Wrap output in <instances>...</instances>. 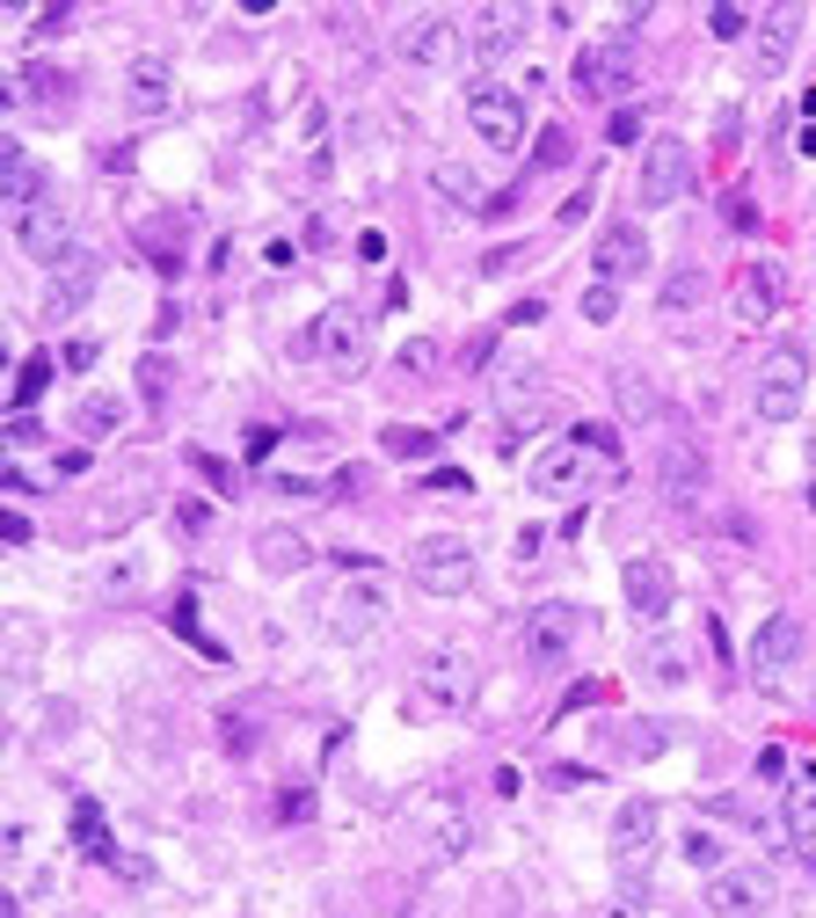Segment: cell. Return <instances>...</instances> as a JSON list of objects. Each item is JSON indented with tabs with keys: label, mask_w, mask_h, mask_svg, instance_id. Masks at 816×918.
Instances as JSON below:
<instances>
[{
	"label": "cell",
	"mask_w": 816,
	"mask_h": 918,
	"mask_svg": "<svg viewBox=\"0 0 816 918\" xmlns=\"http://www.w3.org/2000/svg\"><path fill=\"white\" fill-rule=\"evenodd\" d=\"M474 685H481L474 656L445 642V649H431L416 663V678H408V693H401V715L408 722H445V715H459V707L474 700Z\"/></svg>",
	"instance_id": "6da1fadb"
},
{
	"label": "cell",
	"mask_w": 816,
	"mask_h": 918,
	"mask_svg": "<svg viewBox=\"0 0 816 918\" xmlns=\"http://www.w3.org/2000/svg\"><path fill=\"white\" fill-rule=\"evenodd\" d=\"M386 612H394V591H386V576L358 569V576H343V591L329 598V612H321V634H329L336 649H358V642H372V634L386 628Z\"/></svg>",
	"instance_id": "7a4b0ae2"
},
{
	"label": "cell",
	"mask_w": 816,
	"mask_h": 918,
	"mask_svg": "<svg viewBox=\"0 0 816 918\" xmlns=\"http://www.w3.org/2000/svg\"><path fill=\"white\" fill-rule=\"evenodd\" d=\"M467 124H474L481 146L518 153V146H526V96L504 88V80H474V88H467Z\"/></svg>",
	"instance_id": "3957f363"
},
{
	"label": "cell",
	"mask_w": 816,
	"mask_h": 918,
	"mask_svg": "<svg viewBox=\"0 0 816 918\" xmlns=\"http://www.w3.org/2000/svg\"><path fill=\"white\" fill-rule=\"evenodd\" d=\"M408 576L423 583L431 598H459V591L474 583V547H467L459 532H431V539L408 547Z\"/></svg>",
	"instance_id": "277c9868"
},
{
	"label": "cell",
	"mask_w": 816,
	"mask_h": 918,
	"mask_svg": "<svg viewBox=\"0 0 816 918\" xmlns=\"http://www.w3.org/2000/svg\"><path fill=\"white\" fill-rule=\"evenodd\" d=\"M577 642H583V612H577V605H561V598L532 605L526 628H518V649H526L532 671H554V663H569V649H577Z\"/></svg>",
	"instance_id": "5b68a950"
},
{
	"label": "cell",
	"mask_w": 816,
	"mask_h": 918,
	"mask_svg": "<svg viewBox=\"0 0 816 918\" xmlns=\"http://www.w3.org/2000/svg\"><path fill=\"white\" fill-rule=\"evenodd\" d=\"M809 401V358L802 350H772L758 364V380H751V409L766 415V423H794Z\"/></svg>",
	"instance_id": "8992f818"
},
{
	"label": "cell",
	"mask_w": 816,
	"mask_h": 918,
	"mask_svg": "<svg viewBox=\"0 0 816 918\" xmlns=\"http://www.w3.org/2000/svg\"><path fill=\"white\" fill-rule=\"evenodd\" d=\"M693 190V146L685 139H648L642 146V175H634V197L642 204H678V197Z\"/></svg>",
	"instance_id": "52a82bcc"
},
{
	"label": "cell",
	"mask_w": 816,
	"mask_h": 918,
	"mask_svg": "<svg viewBox=\"0 0 816 918\" xmlns=\"http://www.w3.org/2000/svg\"><path fill=\"white\" fill-rule=\"evenodd\" d=\"M15 248L37 256V263H73V219H66V204H59V197L23 204V212H15Z\"/></svg>",
	"instance_id": "ba28073f"
},
{
	"label": "cell",
	"mask_w": 816,
	"mask_h": 918,
	"mask_svg": "<svg viewBox=\"0 0 816 918\" xmlns=\"http://www.w3.org/2000/svg\"><path fill=\"white\" fill-rule=\"evenodd\" d=\"M656 831H664V809H656L648 795L620 802V817H613V868H620V874H648Z\"/></svg>",
	"instance_id": "9c48e42d"
},
{
	"label": "cell",
	"mask_w": 816,
	"mask_h": 918,
	"mask_svg": "<svg viewBox=\"0 0 816 918\" xmlns=\"http://www.w3.org/2000/svg\"><path fill=\"white\" fill-rule=\"evenodd\" d=\"M459 29H467V51H474V59H510V51L526 45V0H489V8H474Z\"/></svg>",
	"instance_id": "30bf717a"
},
{
	"label": "cell",
	"mask_w": 816,
	"mask_h": 918,
	"mask_svg": "<svg viewBox=\"0 0 816 918\" xmlns=\"http://www.w3.org/2000/svg\"><path fill=\"white\" fill-rule=\"evenodd\" d=\"M772 904V874L766 868H715L707 874V911L715 918H758Z\"/></svg>",
	"instance_id": "8fae6325"
},
{
	"label": "cell",
	"mask_w": 816,
	"mask_h": 918,
	"mask_svg": "<svg viewBox=\"0 0 816 918\" xmlns=\"http://www.w3.org/2000/svg\"><path fill=\"white\" fill-rule=\"evenodd\" d=\"M299 350H321L336 372H358V364H364V314H358V307H329V314L307 328Z\"/></svg>",
	"instance_id": "7c38bea8"
},
{
	"label": "cell",
	"mask_w": 816,
	"mask_h": 918,
	"mask_svg": "<svg viewBox=\"0 0 816 918\" xmlns=\"http://www.w3.org/2000/svg\"><path fill=\"white\" fill-rule=\"evenodd\" d=\"M780 307H788V270L772 263V256H751V263L737 270V321L758 328V321H772Z\"/></svg>",
	"instance_id": "4fadbf2b"
},
{
	"label": "cell",
	"mask_w": 816,
	"mask_h": 918,
	"mask_svg": "<svg viewBox=\"0 0 816 918\" xmlns=\"http://www.w3.org/2000/svg\"><path fill=\"white\" fill-rule=\"evenodd\" d=\"M648 263V234L634 219H613L598 241H591V270H598V285H620V277H642Z\"/></svg>",
	"instance_id": "5bb4252c"
},
{
	"label": "cell",
	"mask_w": 816,
	"mask_h": 918,
	"mask_svg": "<svg viewBox=\"0 0 816 918\" xmlns=\"http://www.w3.org/2000/svg\"><path fill=\"white\" fill-rule=\"evenodd\" d=\"M802 649H809V628H802L794 612H772L766 628L751 634V671H758V678H780V671L802 663Z\"/></svg>",
	"instance_id": "9a60e30c"
},
{
	"label": "cell",
	"mask_w": 816,
	"mask_h": 918,
	"mask_svg": "<svg viewBox=\"0 0 816 918\" xmlns=\"http://www.w3.org/2000/svg\"><path fill=\"white\" fill-rule=\"evenodd\" d=\"M620 583H627V612H634V620H648V628H656V620L671 612V598H678L671 561H656V555H634Z\"/></svg>",
	"instance_id": "2e32d148"
},
{
	"label": "cell",
	"mask_w": 816,
	"mask_h": 918,
	"mask_svg": "<svg viewBox=\"0 0 816 918\" xmlns=\"http://www.w3.org/2000/svg\"><path fill=\"white\" fill-rule=\"evenodd\" d=\"M124 102H132V117H169L175 110V66L153 59V51H139V59L124 66Z\"/></svg>",
	"instance_id": "e0dca14e"
},
{
	"label": "cell",
	"mask_w": 816,
	"mask_h": 918,
	"mask_svg": "<svg viewBox=\"0 0 816 918\" xmlns=\"http://www.w3.org/2000/svg\"><path fill=\"white\" fill-rule=\"evenodd\" d=\"M794 37H802V0H772L766 15H758V29H751V59H758V73L788 66Z\"/></svg>",
	"instance_id": "ac0fdd59"
},
{
	"label": "cell",
	"mask_w": 816,
	"mask_h": 918,
	"mask_svg": "<svg viewBox=\"0 0 816 918\" xmlns=\"http://www.w3.org/2000/svg\"><path fill=\"white\" fill-rule=\"evenodd\" d=\"M620 88H634V51L627 45H583L577 51V96H620Z\"/></svg>",
	"instance_id": "d6986e66"
},
{
	"label": "cell",
	"mask_w": 816,
	"mask_h": 918,
	"mask_svg": "<svg viewBox=\"0 0 816 918\" xmlns=\"http://www.w3.org/2000/svg\"><path fill=\"white\" fill-rule=\"evenodd\" d=\"M583 474H591V452H583L577 437H561V445H547V452H532L526 482L540 488V496H577Z\"/></svg>",
	"instance_id": "ffe728a7"
},
{
	"label": "cell",
	"mask_w": 816,
	"mask_h": 918,
	"mask_svg": "<svg viewBox=\"0 0 816 918\" xmlns=\"http://www.w3.org/2000/svg\"><path fill=\"white\" fill-rule=\"evenodd\" d=\"M459 45H467V29H459L453 15H423V23L401 29V59H408V66H445V59H459Z\"/></svg>",
	"instance_id": "44dd1931"
},
{
	"label": "cell",
	"mask_w": 816,
	"mask_h": 918,
	"mask_svg": "<svg viewBox=\"0 0 816 918\" xmlns=\"http://www.w3.org/2000/svg\"><path fill=\"white\" fill-rule=\"evenodd\" d=\"M96 277H102L96 256H73V263L51 277V291H45V321H73L88 299H96Z\"/></svg>",
	"instance_id": "7402d4cb"
},
{
	"label": "cell",
	"mask_w": 816,
	"mask_h": 918,
	"mask_svg": "<svg viewBox=\"0 0 816 918\" xmlns=\"http://www.w3.org/2000/svg\"><path fill=\"white\" fill-rule=\"evenodd\" d=\"M656 488H664L671 504L707 496V459H700L693 445H664V452H656Z\"/></svg>",
	"instance_id": "603a6c76"
},
{
	"label": "cell",
	"mask_w": 816,
	"mask_h": 918,
	"mask_svg": "<svg viewBox=\"0 0 816 918\" xmlns=\"http://www.w3.org/2000/svg\"><path fill=\"white\" fill-rule=\"evenodd\" d=\"M256 561H263L270 576H299L313 561V547H307V532H292V525H263L256 532Z\"/></svg>",
	"instance_id": "cb8c5ba5"
},
{
	"label": "cell",
	"mask_w": 816,
	"mask_h": 918,
	"mask_svg": "<svg viewBox=\"0 0 816 918\" xmlns=\"http://www.w3.org/2000/svg\"><path fill=\"white\" fill-rule=\"evenodd\" d=\"M642 678H648V685H664V693H678V685L693 678V656H685V642H671V634H648V642H642Z\"/></svg>",
	"instance_id": "d4e9b609"
},
{
	"label": "cell",
	"mask_w": 816,
	"mask_h": 918,
	"mask_svg": "<svg viewBox=\"0 0 816 918\" xmlns=\"http://www.w3.org/2000/svg\"><path fill=\"white\" fill-rule=\"evenodd\" d=\"M0 197H8V212H23V204H37V197H51L45 190V175L29 169V153L15 139L0 146Z\"/></svg>",
	"instance_id": "484cf974"
},
{
	"label": "cell",
	"mask_w": 816,
	"mask_h": 918,
	"mask_svg": "<svg viewBox=\"0 0 816 918\" xmlns=\"http://www.w3.org/2000/svg\"><path fill=\"white\" fill-rule=\"evenodd\" d=\"M700 299H707V277H700V270H671V285L656 291V314L678 328V321H693V314H700Z\"/></svg>",
	"instance_id": "4316f807"
},
{
	"label": "cell",
	"mask_w": 816,
	"mask_h": 918,
	"mask_svg": "<svg viewBox=\"0 0 816 918\" xmlns=\"http://www.w3.org/2000/svg\"><path fill=\"white\" fill-rule=\"evenodd\" d=\"M780 817H788L794 839H816V766L788 773V802H780Z\"/></svg>",
	"instance_id": "83f0119b"
},
{
	"label": "cell",
	"mask_w": 816,
	"mask_h": 918,
	"mask_svg": "<svg viewBox=\"0 0 816 918\" xmlns=\"http://www.w3.org/2000/svg\"><path fill=\"white\" fill-rule=\"evenodd\" d=\"M613 394H620V409L634 415V423H648V415H664V394L648 387V380L634 372V364H620V372H613Z\"/></svg>",
	"instance_id": "f1b7e54d"
},
{
	"label": "cell",
	"mask_w": 816,
	"mask_h": 918,
	"mask_svg": "<svg viewBox=\"0 0 816 918\" xmlns=\"http://www.w3.org/2000/svg\"><path fill=\"white\" fill-rule=\"evenodd\" d=\"M124 423V401H110V394H88L81 409H73V431L81 437H110Z\"/></svg>",
	"instance_id": "f546056e"
},
{
	"label": "cell",
	"mask_w": 816,
	"mask_h": 918,
	"mask_svg": "<svg viewBox=\"0 0 816 918\" xmlns=\"http://www.w3.org/2000/svg\"><path fill=\"white\" fill-rule=\"evenodd\" d=\"M29 663H37V620L8 612V678H29Z\"/></svg>",
	"instance_id": "4dcf8cb0"
},
{
	"label": "cell",
	"mask_w": 816,
	"mask_h": 918,
	"mask_svg": "<svg viewBox=\"0 0 816 918\" xmlns=\"http://www.w3.org/2000/svg\"><path fill=\"white\" fill-rule=\"evenodd\" d=\"M380 452H386V459H431L437 437L416 431V423H386V431H380Z\"/></svg>",
	"instance_id": "1f68e13d"
},
{
	"label": "cell",
	"mask_w": 816,
	"mask_h": 918,
	"mask_svg": "<svg viewBox=\"0 0 816 918\" xmlns=\"http://www.w3.org/2000/svg\"><path fill=\"white\" fill-rule=\"evenodd\" d=\"M467 846H474V831H467V817H453V809H437V817H431V853H437V860H459Z\"/></svg>",
	"instance_id": "d6a6232c"
},
{
	"label": "cell",
	"mask_w": 816,
	"mask_h": 918,
	"mask_svg": "<svg viewBox=\"0 0 816 918\" xmlns=\"http://www.w3.org/2000/svg\"><path fill=\"white\" fill-rule=\"evenodd\" d=\"M569 153H577V146H569V132H561V124H547V132H540V139H532L526 183H532V175H547V169H561V161H569Z\"/></svg>",
	"instance_id": "836d02e7"
},
{
	"label": "cell",
	"mask_w": 816,
	"mask_h": 918,
	"mask_svg": "<svg viewBox=\"0 0 816 918\" xmlns=\"http://www.w3.org/2000/svg\"><path fill=\"white\" fill-rule=\"evenodd\" d=\"M73 839L96 853V860H110V853H118V846H110V831H102V809H96V802H73Z\"/></svg>",
	"instance_id": "e575fe53"
},
{
	"label": "cell",
	"mask_w": 816,
	"mask_h": 918,
	"mask_svg": "<svg viewBox=\"0 0 816 918\" xmlns=\"http://www.w3.org/2000/svg\"><path fill=\"white\" fill-rule=\"evenodd\" d=\"M45 387H51V358L37 350V358H29L23 372H15V415H29V409H37V394H45Z\"/></svg>",
	"instance_id": "d590c367"
},
{
	"label": "cell",
	"mask_w": 816,
	"mask_h": 918,
	"mask_svg": "<svg viewBox=\"0 0 816 918\" xmlns=\"http://www.w3.org/2000/svg\"><path fill=\"white\" fill-rule=\"evenodd\" d=\"M394 372H401V380H431V372H437V343H431V336L401 343V358H394Z\"/></svg>",
	"instance_id": "8d00e7d4"
},
{
	"label": "cell",
	"mask_w": 816,
	"mask_h": 918,
	"mask_svg": "<svg viewBox=\"0 0 816 918\" xmlns=\"http://www.w3.org/2000/svg\"><path fill=\"white\" fill-rule=\"evenodd\" d=\"M648 911V896H642V874H620V890L605 896V911L598 918H642Z\"/></svg>",
	"instance_id": "74e56055"
},
{
	"label": "cell",
	"mask_w": 816,
	"mask_h": 918,
	"mask_svg": "<svg viewBox=\"0 0 816 918\" xmlns=\"http://www.w3.org/2000/svg\"><path fill=\"white\" fill-rule=\"evenodd\" d=\"M169 628H175V634H183V642H197V649H205V656H219V642H212V634H205V628H197V598H175V612H169Z\"/></svg>",
	"instance_id": "f35d334b"
},
{
	"label": "cell",
	"mask_w": 816,
	"mask_h": 918,
	"mask_svg": "<svg viewBox=\"0 0 816 918\" xmlns=\"http://www.w3.org/2000/svg\"><path fill=\"white\" fill-rule=\"evenodd\" d=\"M664 744H671V729H664V722H634V729H627V750H634V758H656Z\"/></svg>",
	"instance_id": "ab89813d"
},
{
	"label": "cell",
	"mask_w": 816,
	"mask_h": 918,
	"mask_svg": "<svg viewBox=\"0 0 816 918\" xmlns=\"http://www.w3.org/2000/svg\"><path fill=\"white\" fill-rule=\"evenodd\" d=\"M139 394H146V401H169V358H161V350L139 364Z\"/></svg>",
	"instance_id": "60d3db41"
},
{
	"label": "cell",
	"mask_w": 816,
	"mask_h": 918,
	"mask_svg": "<svg viewBox=\"0 0 816 918\" xmlns=\"http://www.w3.org/2000/svg\"><path fill=\"white\" fill-rule=\"evenodd\" d=\"M620 314V285H591L583 291V321H613Z\"/></svg>",
	"instance_id": "b9f144b4"
},
{
	"label": "cell",
	"mask_w": 816,
	"mask_h": 918,
	"mask_svg": "<svg viewBox=\"0 0 816 918\" xmlns=\"http://www.w3.org/2000/svg\"><path fill=\"white\" fill-rule=\"evenodd\" d=\"M437 190H445V197H467V204H474V197H481V183H474L467 169H459V161H445V169H437Z\"/></svg>",
	"instance_id": "7bdbcfd3"
},
{
	"label": "cell",
	"mask_w": 816,
	"mask_h": 918,
	"mask_svg": "<svg viewBox=\"0 0 816 918\" xmlns=\"http://www.w3.org/2000/svg\"><path fill=\"white\" fill-rule=\"evenodd\" d=\"M423 488H431V496H467V467H431Z\"/></svg>",
	"instance_id": "ee69618b"
},
{
	"label": "cell",
	"mask_w": 816,
	"mask_h": 918,
	"mask_svg": "<svg viewBox=\"0 0 816 918\" xmlns=\"http://www.w3.org/2000/svg\"><path fill=\"white\" fill-rule=\"evenodd\" d=\"M577 445H583L591 459H613V452H620V437L605 431V423H583V431H577Z\"/></svg>",
	"instance_id": "f6af8a7d"
},
{
	"label": "cell",
	"mask_w": 816,
	"mask_h": 918,
	"mask_svg": "<svg viewBox=\"0 0 816 918\" xmlns=\"http://www.w3.org/2000/svg\"><path fill=\"white\" fill-rule=\"evenodd\" d=\"M175 525H183V532H205V525H212V504H205V496H183V504H175Z\"/></svg>",
	"instance_id": "bcb514c9"
},
{
	"label": "cell",
	"mask_w": 816,
	"mask_h": 918,
	"mask_svg": "<svg viewBox=\"0 0 816 918\" xmlns=\"http://www.w3.org/2000/svg\"><path fill=\"white\" fill-rule=\"evenodd\" d=\"M685 860L715 874V868H721V846H715V839H707V831H693V839H685Z\"/></svg>",
	"instance_id": "7dc6e473"
},
{
	"label": "cell",
	"mask_w": 816,
	"mask_h": 918,
	"mask_svg": "<svg viewBox=\"0 0 816 918\" xmlns=\"http://www.w3.org/2000/svg\"><path fill=\"white\" fill-rule=\"evenodd\" d=\"M277 817H285V823H307L313 817V795H307V787H285V795H277Z\"/></svg>",
	"instance_id": "c3c4849f"
},
{
	"label": "cell",
	"mask_w": 816,
	"mask_h": 918,
	"mask_svg": "<svg viewBox=\"0 0 816 918\" xmlns=\"http://www.w3.org/2000/svg\"><path fill=\"white\" fill-rule=\"evenodd\" d=\"M642 139V110H613V146H634Z\"/></svg>",
	"instance_id": "681fc988"
},
{
	"label": "cell",
	"mask_w": 816,
	"mask_h": 918,
	"mask_svg": "<svg viewBox=\"0 0 816 918\" xmlns=\"http://www.w3.org/2000/svg\"><path fill=\"white\" fill-rule=\"evenodd\" d=\"M197 474H205L212 488H234V467H226V459H212V452H197Z\"/></svg>",
	"instance_id": "f907efd6"
},
{
	"label": "cell",
	"mask_w": 816,
	"mask_h": 918,
	"mask_svg": "<svg viewBox=\"0 0 816 918\" xmlns=\"http://www.w3.org/2000/svg\"><path fill=\"white\" fill-rule=\"evenodd\" d=\"M96 350H102V343H96V336H81V343H66V372H88V364H96Z\"/></svg>",
	"instance_id": "816d5d0a"
},
{
	"label": "cell",
	"mask_w": 816,
	"mask_h": 918,
	"mask_svg": "<svg viewBox=\"0 0 816 918\" xmlns=\"http://www.w3.org/2000/svg\"><path fill=\"white\" fill-rule=\"evenodd\" d=\"M219 736H226V750H248V744H256V729L240 722V715H226V722H219Z\"/></svg>",
	"instance_id": "f5cc1de1"
},
{
	"label": "cell",
	"mask_w": 816,
	"mask_h": 918,
	"mask_svg": "<svg viewBox=\"0 0 816 918\" xmlns=\"http://www.w3.org/2000/svg\"><path fill=\"white\" fill-rule=\"evenodd\" d=\"M0 539H8V547H23V539H29V518H23V510H0Z\"/></svg>",
	"instance_id": "db71d44e"
},
{
	"label": "cell",
	"mask_w": 816,
	"mask_h": 918,
	"mask_svg": "<svg viewBox=\"0 0 816 918\" xmlns=\"http://www.w3.org/2000/svg\"><path fill=\"white\" fill-rule=\"evenodd\" d=\"M744 23H751L744 8H715V37H744Z\"/></svg>",
	"instance_id": "11a10c76"
},
{
	"label": "cell",
	"mask_w": 816,
	"mask_h": 918,
	"mask_svg": "<svg viewBox=\"0 0 816 918\" xmlns=\"http://www.w3.org/2000/svg\"><path fill=\"white\" fill-rule=\"evenodd\" d=\"M591 197H598V183H583V190H577V197H569V204H561V226H577V219H583V212H591Z\"/></svg>",
	"instance_id": "9f6ffc18"
},
{
	"label": "cell",
	"mask_w": 816,
	"mask_h": 918,
	"mask_svg": "<svg viewBox=\"0 0 816 918\" xmlns=\"http://www.w3.org/2000/svg\"><path fill=\"white\" fill-rule=\"evenodd\" d=\"M102 591H118V598H124V591H139V569H132V561H124V569H110V576H102Z\"/></svg>",
	"instance_id": "6f0895ef"
},
{
	"label": "cell",
	"mask_w": 816,
	"mask_h": 918,
	"mask_svg": "<svg viewBox=\"0 0 816 918\" xmlns=\"http://www.w3.org/2000/svg\"><path fill=\"white\" fill-rule=\"evenodd\" d=\"M8 445H37V415H15V423H8Z\"/></svg>",
	"instance_id": "680465c9"
},
{
	"label": "cell",
	"mask_w": 816,
	"mask_h": 918,
	"mask_svg": "<svg viewBox=\"0 0 816 918\" xmlns=\"http://www.w3.org/2000/svg\"><path fill=\"white\" fill-rule=\"evenodd\" d=\"M358 256L364 263H386V234H358Z\"/></svg>",
	"instance_id": "91938a15"
},
{
	"label": "cell",
	"mask_w": 816,
	"mask_h": 918,
	"mask_svg": "<svg viewBox=\"0 0 816 918\" xmlns=\"http://www.w3.org/2000/svg\"><path fill=\"white\" fill-rule=\"evenodd\" d=\"M809 504H816V488H809Z\"/></svg>",
	"instance_id": "94428289"
}]
</instances>
